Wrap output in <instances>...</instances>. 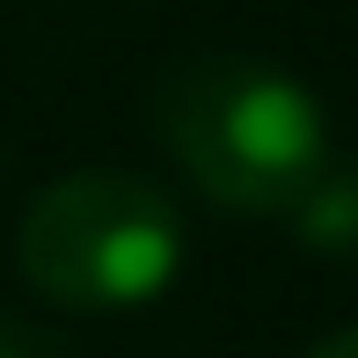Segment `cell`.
Here are the masks:
<instances>
[{
    "mask_svg": "<svg viewBox=\"0 0 358 358\" xmlns=\"http://www.w3.org/2000/svg\"><path fill=\"white\" fill-rule=\"evenodd\" d=\"M292 234L329 264H358V161H329L292 205Z\"/></svg>",
    "mask_w": 358,
    "mask_h": 358,
    "instance_id": "3957f363",
    "label": "cell"
},
{
    "mask_svg": "<svg viewBox=\"0 0 358 358\" xmlns=\"http://www.w3.org/2000/svg\"><path fill=\"white\" fill-rule=\"evenodd\" d=\"M0 358H73V351L59 344L52 329H37V322H22V315H0Z\"/></svg>",
    "mask_w": 358,
    "mask_h": 358,
    "instance_id": "277c9868",
    "label": "cell"
},
{
    "mask_svg": "<svg viewBox=\"0 0 358 358\" xmlns=\"http://www.w3.org/2000/svg\"><path fill=\"white\" fill-rule=\"evenodd\" d=\"M15 264L52 307L124 315L176 285L183 220L146 176L73 169L29 198L22 227H15Z\"/></svg>",
    "mask_w": 358,
    "mask_h": 358,
    "instance_id": "7a4b0ae2",
    "label": "cell"
},
{
    "mask_svg": "<svg viewBox=\"0 0 358 358\" xmlns=\"http://www.w3.org/2000/svg\"><path fill=\"white\" fill-rule=\"evenodd\" d=\"M307 358H358V329H336V336H322Z\"/></svg>",
    "mask_w": 358,
    "mask_h": 358,
    "instance_id": "5b68a950",
    "label": "cell"
},
{
    "mask_svg": "<svg viewBox=\"0 0 358 358\" xmlns=\"http://www.w3.org/2000/svg\"><path fill=\"white\" fill-rule=\"evenodd\" d=\"M161 146L227 213H292L329 169V117L285 66L205 52L161 73L154 88Z\"/></svg>",
    "mask_w": 358,
    "mask_h": 358,
    "instance_id": "6da1fadb",
    "label": "cell"
}]
</instances>
